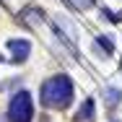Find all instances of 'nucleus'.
<instances>
[{"mask_svg":"<svg viewBox=\"0 0 122 122\" xmlns=\"http://www.w3.org/2000/svg\"><path fill=\"white\" fill-rule=\"evenodd\" d=\"M109 39H112V36H99V39H96V44H99L101 49H104L107 55H114V44H112Z\"/></svg>","mask_w":122,"mask_h":122,"instance_id":"nucleus-5","label":"nucleus"},{"mask_svg":"<svg viewBox=\"0 0 122 122\" xmlns=\"http://www.w3.org/2000/svg\"><path fill=\"white\" fill-rule=\"evenodd\" d=\"M75 122H96V107H94V99H86L83 107L78 109Z\"/></svg>","mask_w":122,"mask_h":122,"instance_id":"nucleus-4","label":"nucleus"},{"mask_svg":"<svg viewBox=\"0 0 122 122\" xmlns=\"http://www.w3.org/2000/svg\"><path fill=\"white\" fill-rule=\"evenodd\" d=\"M78 10H88V8H94V0H70Z\"/></svg>","mask_w":122,"mask_h":122,"instance_id":"nucleus-7","label":"nucleus"},{"mask_svg":"<svg viewBox=\"0 0 122 122\" xmlns=\"http://www.w3.org/2000/svg\"><path fill=\"white\" fill-rule=\"evenodd\" d=\"M5 47L10 49V62H24L26 57L31 55V44H29V39H8Z\"/></svg>","mask_w":122,"mask_h":122,"instance_id":"nucleus-3","label":"nucleus"},{"mask_svg":"<svg viewBox=\"0 0 122 122\" xmlns=\"http://www.w3.org/2000/svg\"><path fill=\"white\" fill-rule=\"evenodd\" d=\"M39 99L49 109H65L73 101V81L68 75H52L42 83L39 88Z\"/></svg>","mask_w":122,"mask_h":122,"instance_id":"nucleus-1","label":"nucleus"},{"mask_svg":"<svg viewBox=\"0 0 122 122\" xmlns=\"http://www.w3.org/2000/svg\"><path fill=\"white\" fill-rule=\"evenodd\" d=\"M107 99H109V107H117V101H120V91H117V88H107Z\"/></svg>","mask_w":122,"mask_h":122,"instance_id":"nucleus-6","label":"nucleus"},{"mask_svg":"<svg viewBox=\"0 0 122 122\" xmlns=\"http://www.w3.org/2000/svg\"><path fill=\"white\" fill-rule=\"evenodd\" d=\"M34 117V104H31V94L29 91H18L10 99L8 107V122H31Z\"/></svg>","mask_w":122,"mask_h":122,"instance_id":"nucleus-2","label":"nucleus"}]
</instances>
